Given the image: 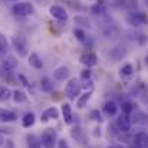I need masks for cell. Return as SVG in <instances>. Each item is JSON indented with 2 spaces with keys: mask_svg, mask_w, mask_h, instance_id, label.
<instances>
[{
  "mask_svg": "<svg viewBox=\"0 0 148 148\" xmlns=\"http://www.w3.org/2000/svg\"><path fill=\"white\" fill-rule=\"evenodd\" d=\"M12 46L13 49L16 50V53L19 56H27L29 53V46H27V42L25 38L22 36H12Z\"/></svg>",
  "mask_w": 148,
  "mask_h": 148,
  "instance_id": "obj_3",
  "label": "cell"
},
{
  "mask_svg": "<svg viewBox=\"0 0 148 148\" xmlns=\"http://www.w3.org/2000/svg\"><path fill=\"white\" fill-rule=\"evenodd\" d=\"M91 12H92L94 14H97V16H102V14L106 13V6H105L103 3H97V4H94V6L91 7Z\"/></svg>",
  "mask_w": 148,
  "mask_h": 148,
  "instance_id": "obj_22",
  "label": "cell"
},
{
  "mask_svg": "<svg viewBox=\"0 0 148 148\" xmlns=\"http://www.w3.org/2000/svg\"><path fill=\"white\" fill-rule=\"evenodd\" d=\"M12 98H13V101H14L16 103H20V102H25V101L27 99V97H26V94H25L23 91L16 89V91L12 94Z\"/></svg>",
  "mask_w": 148,
  "mask_h": 148,
  "instance_id": "obj_24",
  "label": "cell"
},
{
  "mask_svg": "<svg viewBox=\"0 0 148 148\" xmlns=\"http://www.w3.org/2000/svg\"><path fill=\"white\" fill-rule=\"evenodd\" d=\"M86 79H92V72L88 68L81 72V81H86Z\"/></svg>",
  "mask_w": 148,
  "mask_h": 148,
  "instance_id": "obj_32",
  "label": "cell"
},
{
  "mask_svg": "<svg viewBox=\"0 0 148 148\" xmlns=\"http://www.w3.org/2000/svg\"><path fill=\"white\" fill-rule=\"evenodd\" d=\"M131 122H134V124H137V125H147L148 124V119H147V115L144 114V112H135L134 114V116H132V119H131Z\"/></svg>",
  "mask_w": 148,
  "mask_h": 148,
  "instance_id": "obj_18",
  "label": "cell"
},
{
  "mask_svg": "<svg viewBox=\"0 0 148 148\" xmlns=\"http://www.w3.org/2000/svg\"><path fill=\"white\" fill-rule=\"evenodd\" d=\"M75 23L78 25V26H84V27H91V22L86 19V17H84V16H76L75 17Z\"/></svg>",
  "mask_w": 148,
  "mask_h": 148,
  "instance_id": "obj_27",
  "label": "cell"
},
{
  "mask_svg": "<svg viewBox=\"0 0 148 148\" xmlns=\"http://www.w3.org/2000/svg\"><path fill=\"white\" fill-rule=\"evenodd\" d=\"M17 119V115L6 108H0V122L3 124H9V122H14Z\"/></svg>",
  "mask_w": 148,
  "mask_h": 148,
  "instance_id": "obj_8",
  "label": "cell"
},
{
  "mask_svg": "<svg viewBox=\"0 0 148 148\" xmlns=\"http://www.w3.org/2000/svg\"><path fill=\"white\" fill-rule=\"evenodd\" d=\"M81 63L85 65V66L89 69V68L98 65V58H97V55L92 53V52H85V53L81 56Z\"/></svg>",
  "mask_w": 148,
  "mask_h": 148,
  "instance_id": "obj_6",
  "label": "cell"
},
{
  "mask_svg": "<svg viewBox=\"0 0 148 148\" xmlns=\"http://www.w3.org/2000/svg\"><path fill=\"white\" fill-rule=\"evenodd\" d=\"M112 148H125L124 145H121V144H118V145H115V147H112Z\"/></svg>",
  "mask_w": 148,
  "mask_h": 148,
  "instance_id": "obj_38",
  "label": "cell"
},
{
  "mask_svg": "<svg viewBox=\"0 0 148 148\" xmlns=\"http://www.w3.org/2000/svg\"><path fill=\"white\" fill-rule=\"evenodd\" d=\"M29 65L32 68H35V69H42L43 68V62H42L40 56L38 53H35V52L29 55Z\"/></svg>",
  "mask_w": 148,
  "mask_h": 148,
  "instance_id": "obj_13",
  "label": "cell"
},
{
  "mask_svg": "<svg viewBox=\"0 0 148 148\" xmlns=\"http://www.w3.org/2000/svg\"><path fill=\"white\" fill-rule=\"evenodd\" d=\"M121 109H122V114H124V115H128V116H130V114L134 111V106H132L131 102H124V103L121 105Z\"/></svg>",
  "mask_w": 148,
  "mask_h": 148,
  "instance_id": "obj_29",
  "label": "cell"
},
{
  "mask_svg": "<svg viewBox=\"0 0 148 148\" xmlns=\"http://www.w3.org/2000/svg\"><path fill=\"white\" fill-rule=\"evenodd\" d=\"M49 12H50V14H52L55 19H58V20H66V19H68V13H66V10H65L62 6H59V4H53V6H50Z\"/></svg>",
  "mask_w": 148,
  "mask_h": 148,
  "instance_id": "obj_7",
  "label": "cell"
},
{
  "mask_svg": "<svg viewBox=\"0 0 148 148\" xmlns=\"http://www.w3.org/2000/svg\"><path fill=\"white\" fill-rule=\"evenodd\" d=\"M3 68H4V71L10 72V71H13V69L17 68V60L13 56H6L4 60H3Z\"/></svg>",
  "mask_w": 148,
  "mask_h": 148,
  "instance_id": "obj_15",
  "label": "cell"
},
{
  "mask_svg": "<svg viewBox=\"0 0 148 148\" xmlns=\"http://www.w3.org/2000/svg\"><path fill=\"white\" fill-rule=\"evenodd\" d=\"M7 49H9V43L4 35L0 33V59H4L7 56Z\"/></svg>",
  "mask_w": 148,
  "mask_h": 148,
  "instance_id": "obj_19",
  "label": "cell"
},
{
  "mask_svg": "<svg viewBox=\"0 0 148 148\" xmlns=\"http://www.w3.org/2000/svg\"><path fill=\"white\" fill-rule=\"evenodd\" d=\"M89 116H91L94 121H97V122H102V115L99 114L98 109H92L91 114H89Z\"/></svg>",
  "mask_w": 148,
  "mask_h": 148,
  "instance_id": "obj_31",
  "label": "cell"
},
{
  "mask_svg": "<svg viewBox=\"0 0 148 148\" xmlns=\"http://www.w3.org/2000/svg\"><path fill=\"white\" fill-rule=\"evenodd\" d=\"M3 144H4V138H3V135L0 134V147H1Z\"/></svg>",
  "mask_w": 148,
  "mask_h": 148,
  "instance_id": "obj_36",
  "label": "cell"
},
{
  "mask_svg": "<svg viewBox=\"0 0 148 148\" xmlns=\"http://www.w3.org/2000/svg\"><path fill=\"white\" fill-rule=\"evenodd\" d=\"M12 12L16 16H29L35 13V6L30 1H19L12 7Z\"/></svg>",
  "mask_w": 148,
  "mask_h": 148,
  "instance_id": "obj_1",
  "label": "cell"
},
{
  "mask_svg": "<svg viewBox=\"0 0 148 148\" xmlns=\"http://www.w3.org/2000/svg\"><path fill=\"white\" fill-rule=\"evenodd\" d=\"M27 145L29 148H42V144H40V140H38L35 135H27Z\"/></svg>",
  "mask_w": 148,
  "mask_h": 148,
  "instance_id": "obj_25",
  "label": "cell"
},
{
  "mask_svg": "<svg viewBox=\"0 0 148 148\" xmlns=\"http://www.w3.org/2000/svg\"><path fill=\"white\" fill-rule=\"evenodd\" d=\"M17 78H19V81H22V85H23V86H29V81H27L23 75H19Z\"/></svg>",
  "mask_w": 148,
  "mask_h": 148,
  "instance_id": "obj_34",
  "label": "cell"
},
{
  "mask_svg": "<svg viewBox=\"0 0 148 148\" xmlns=\"http://www.w3.org/2000/svg\"><path fill=\"white\" fill-rule=\"evenodd\" d=\"M73 35H75V38H76L79 42H84L85 38H86V35H85V32H84L82 29H75V30H73Z\"/></svg>",
  "mask_w": 148,
  "mask_h": 148,
  "instance_id": "obj_30",
  "label": "cell"
},
{
  "mask_svg": "<svg viewBox=\"0 0 148 148\" xmlns=\"http://www.w3.org/2000/svg\"><path fill=\"white\" fill-rule=\"evenodd\" d=\"M58 148H71V147H69V144L65 140H59L58 141Z\"/></svg>",
  "mask_w": 148,
  "mask_h": 148,
  "instance_id": "obj_33",
  "label": "cell"
},
{
  "mask_svg": "<svg viewBox=\"0 0 148 148\" xmlns=\"http://www.w3.org/2000/svg\"><path fill=\"white\" fill-rule=\"evenodd\" d=\"M145 138H147V134H145V132H138V134L134 137V147H137V148L144 147Z\"/></svg>",
  "mask_w": 148,
  "mask_h": 148,
  "instance_id": "obj_23",
  "label": "cell"
},
{
  "mask_svg": "<svg viewBox=\"0 0 148 148\" xmlns=\"http://www.w3.org/2000/svg\"><path fill=\"white\" fill-rule=\"evenodd\" d=\"M62 116H63V121L66 124H72L73 115H72V108H71L69 103H63L62 105Z\"/></svg>",
  "mask_w": 148,
  "mask_h": 148,
  "instance_id": "obj_14",
  "label": "cell"
},
{
  "mask_svg": "<svg viewBox=\"0 0 148 148\" xmlns=\"http://www.w3.org/2000/svg\"><path fill=\"white\" fill-rule=\"evenodd\" d=\"M91 97H92V91H86L85 94H82V95L78 98V101H76V106H78L79 109L85 108V106H86V103L89 102Z\"/></svg>",
  "mask_w": 148,
  "mask_h": 148,
  "instance_id": "obj_17",
  "label": "cell"
},
{
  "mask_svg": "<svg viewBox=\"0 0 148 148\" xmlns=\"http://www.w3.org/2000/svg\"><path fill=\"white\" fill-rule=\"evenodd\" d=\"M69 73L71 72H69V69L66 66H59V68H56L53 71V78L56 81H65V79L69 78Z\"/></svg>",
  "mask_w": 148,
  "mask_h": 148,
  "instance_id": "obj_11",
  "label": "cell"
},
{
  "mask_svg": "<svg viewBox=\"0 0 148 148\" xmlns=\"http://www.w3.org/2000/svg\"><path fill=\"white\" fill-rule=\"evenodd\" d=\"M43 114H45V115H46L49 119H50V118H53V119L59 118V111H58L55 106H50V108H48V109H46Z\"/></svg>",
  "mask_w": 148,
  "mask_h": 148,
  "instance_id": "obj_28",
  "label": "cell"
},
{
  "mask_svg": "<svg viewBox=\"0 0 148 148\" xmlns=\"http://www.w3.org/2000/svg\"><path fill=\"white\" fill-rule=\"evenodd\" d=\"M10 97H12V92L9 91V88L4 85H0V101H7L10 99Z\"/></svg>",
  "mask_w": 148,
  "mask_h": 148,
  "instance_id": "obj_26",
  "label": "cell"
},
{
  "mask_svg": "<svg viewBox=\"0 0 148 148\" xmlns=\"http://www.w3.org/2000/svg\"><path fill=\"white\" fill-rule=\"evenodd\" d=\"M53 89V84L49 78H42L40 79V91L42 92H46V94H50Z\"/></svg>",
  "mask_w": 148,
  "mask_h": 148,
  "instance_id": "obj_20",
  "label": "cell"
},
{
  "mask_svg": "<svg viewBox=\"0 0 148 148\" xmlns=\"http://www.w3.org/2000/svg\"><path fill=\"white\" fill-rule=\"evenodd\" d=\"M132 73H134V68H132V65H130V63L125 65V66H122V69L119 71V75H121V78H124V79L131 78Z\"/></svg>",
  "mask_w": 148,
  "mask_h": 148,
  "instance_id": "obj_21",
  "label": "cell"
},
{
  "mask_svg": "<svg viewBox=\"0 0 148 148\" xmlns=\"http://www.w3.org/2000/svg\"><path fill=\"white\" fill-rule=\"evenodd\" d=\"M144 63H145V66L148 68V53L145 55V58H144Z\"/></svg>",
  "mask_w": 148,
  "mask_h": 148,
  "instance_id": "obj_35",
  "label": "cell"
},
{
  "mask_svg": "<svg viewBox=\"0 0 148 148\" xmlns=\"http://www.w3.org/2000/svg\"><path fill=\"white\" fill-rule=\"evenodd\" d=\"M79 92H81V82L76 78L69 79V82L65 86V97L69 99V101H73L79 95Z\"/></svg>",
  "mask_w": 148,
  "mask_h": 148,
  "instance_id": "obj_2",
  "label": "cell"
},
{
  "mask_svg": "<svg viewBox=\"0 0 148 148\" xmlns=\"http://www.w3.org/2000/svg\"><path fill=\"white\" fill-rule=\"evenodd\" d=\"M103 112H105V115H108V116H115L116 112H118L116 103H115L114 101H106V102L103 103Z\"/></svg>",
  "mask_w": 148,
  "mask_h": 148,
  "instance_id": "obj_12",
  "label": "cell"
},
{
  "mask_svg": "<svg viewBox=\"0 0 148 148\" xmlns=\"http://www.w3.org/2000/svg\"><path fill=\"white\" fill-rule=\"evenodd\" d=\"M127 23L130 26H134V27L141 26V25L147 23V14H144V13H131L127 17Z\"/></svg>",
  "mask_w": 148,
  "mask_h": 148,
  "instance_id": "obj_5",
  "label": "cell"
},
{
  "mask_svg": "<svg viewBox=\"0 0 148 148\" xmlns=\"http://www.w3.org/2000/svg\"><path fill=\"white\" fill-rule=\"evenodd\" d=\"M144 147H147V148H148V135H147V138H145V143H144Z\"/></svg>",
  "mask_w": 148,
  "mask_h": 148,
  "instance_id": "obj_37",
  "label": "cell"
},
{
  "mask_svg": "<svg viewBox=\"0 0 148 148\" xmlns=\"http://www.w3.org/2000/svg\"><path fill=\"white\" fill-rule=\"evenodd\" d=\"M35 122H36V116H35L33 112H27V114H25V116L22 118V125H23L25 128L33 127Z\"/></svg>",
  "mask_w": 148,
  "mask_h": 148,
  "instance_id": "obj_16",
  "label": "cell"
},
{
  "mask_svg": "<svg viewBox=\"0 0 148 148\" xmlns=\"http://www.w3.org/2000/svg\"><path fill=\"white\" fill-rule=\"evenodd\" d=\"M55 143H56V132L52 128H46L42 132L40 137V144L43 148H55Z\"/></svg>",
  "mask_w": 148,
  "mask_h": 148,
  "instance_id": "obj_4",
  "label": "cell"
},
{
  "mask_svg": "<svg viewBox=\"0 0 148 148\" xmlns=\"http://www.w3.org/2000/svg\"><path fill=\"white\" fill-rule=\"evenodd\" d=\"M125 55H127V49L124 46H115V48H112L109 50V58L112 60H115V62L121 60L122 58H125Z\"/></svg>",
  "mask_w": 148,
  "mask_h": 148,
  "instance_id": "obj_10",
  "label": "cell"
},
{
  "mask_svg": "<svg viewBox=\"0 0 148 148\" xmlns=\"http://www.w3.org/2000/svg\"><path fill=\"white\" fill-rule=\"evenodd\" d=\"M132 148H137V147H132Z\"/></svg>",
  "mask_w": 148,
  "mask_h": 148,
  "instance_id": "obj_39",
  "label": "cell"
},
{
  "mask_svg": "<svg viewBox=\"0 0 148 148\" xmlns=\"http://www.w3.org/2000/svg\"><path fill=\"white\" fill-rule=\"evenodd\" d=\"M116 127L121 132H128L131 130V119L128 115H121L118 119H116Z\"/></svg>",
  "mask_w": 148,
  "mask_h": 148,
  "instance_id": "obj_9",
  "label": "cell"
}]
</instances>
